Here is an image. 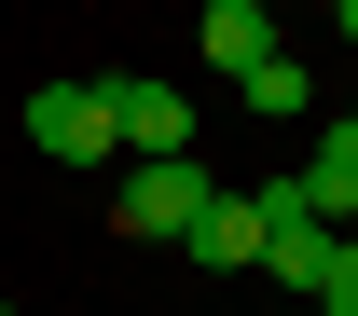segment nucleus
Returning a JSON list of instances; mask_svg holds the SVG:
<instances>
[{"label": "nucleus", "instance_id": "6e6552de", "mask_svg": "<svg viewBox=\"0 0 358 316\" xmlns=\"http://www.w3.org/2000/svg\"><path fill=\"white\" fill-rule=\"evenodd\" d=\"M331 28H345V42H358V0H331Z\"/></svg>", "mask_w": 358, "mask_h": 316}, {"label": "nucleus", "instance_id": "f03ea898", "mask_svg": "<svg viewBox=\"0 0 358 316\" xmlns=\"http://www.w3.org/2000/svg\"><path fill=\"white\" fill-rule=\"evenodd\" d=\"M207 193H221V179H193V165H124V179H110V234L179 248V234L207 220Z\"/></svg>", "mask_w": 358, "mask_h": 316}, {"label": "nucleus", "instance_id": "7ed1b4c3", "mask_svg": "<svg viewBox=\"0 0 358 316\" xmlns=\"http://www.w3.org/2000/svg\"><path fill=\"white\" fill-rule=\"evenodd\" d=\"M110 124H124V165H193V96L152 83V69L110 83Z\"/></svg>", "mask_w": 358, "mask_h": 316}, {"label": "nucleus", "instance_id": "423d86ee", "mask_svg": "<svg viewBox=\"0 0 358 316\" xmlns=\"http://www.w3.org/2000/svg\"><path fill=\"white\" fill-rule=\"evenodd\" d=\"M262 55H275V14H262V0H207V69H234V83H248Z\"/></svg>", "mask_w": 358, "mask_h": 316}, {"label": "nucleus", "instance_id": "20e7f679", "mask_svg": "<svg viewBox=\"0 0 358 316\" xmlns=\"http://www.w3.org/2000/svg\"><path fill=\"white\" fill-rule=\"evenodd\" d=\"M207 275H262V193H207V220L179 234Z\"/></svg>", "mask_w": 358, "mask_h": 316}, {"label": "nucleus", "instance_id": "f257e3e1", "mask_svg": "<svg viewBox=\"0 0 358 316\" xmlns=\"http://www.w3.org/2000/svg\"><path fill=\"white\" fill-rule=\"evenodd\" d=\"M28 137H42L55 165H110V179H124V124H110V83H42V96H28Z\"/></svg>", "mask_w": 358, "mask_h": 316}, {"label": "nucleus", "instance_id": "1a4fd4ad", "mask_svg": "<svg viewBox=\"0 0 358 316\" xmlns=\"http://www.w3.org/2000/svg\"><path fill=\"white\" fill-rule=\"evenodd\" d=\"M0 316H14V303H0Z\"/></svg>", "mask_w": 358, "mask_h": 316}, {"label": "nucleus", "instance_id": "39448f33", "mask_svg": "<svg viewBox=\"0 0 358 316\" xmlns=\"http://www.w3.org/2000/svg\"><path fill=\"white\" fill-rule=\"evenodd\" d=\"M303 206H317V220H331V234L358 220V110H345V124H331V137H317V165H303Z\"/></svg>", "mask_w": 358, "mask_h": 316}, {"label": "nucleus", "instance_id": "0eeeda50", "mask_svg": "<svg viewBox=\"0 0 358 316\" xmlns=\"http://www.w3.org/2000/svg\"><path fill=\"white\" fill-rule=\"evenodd\" d=\"M303 83H317V69H303V55H289V42H275V55H262V69H248V83H234V96H248V110H275V124H289V110H303Z\"/></svg>", "mask_w": 358, "mask_h": 316}, {"label": "nucleus", "instance_id": "9d476101", "mask_svg": "<svg viewBox=\"0 0 358 316\" xmlns=\"http://www.w3.org/2000/svg\"><path fill=\"white\" fill-rule=\"evenodd\" d=\"M262 14H275V0H262Z\"/></svg>", "mask_w": 358, "mask_h": 316}]
</instances>
